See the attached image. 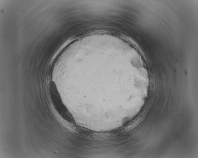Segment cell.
Wrapping results in <instances>:
<instances>
[{
    "instance_id": "1",
    "label": "cell",
    "mask_w": 198,
    "mask_h": 158,
    "mask_svg": "<svg viewBox=\"0 0 198 158\" xmlns=\"http://www.w3.org/2000/svg\"><path fill=\"white\" fill-rule=\"evenodd\" d=\"M49 92L51 103L57 113L70 125L75 127L76 124L75 121L63 103L56 85L53 82H50V83Z\"/></svg>"
}]
</instances>
